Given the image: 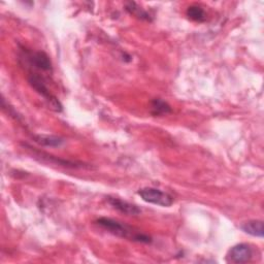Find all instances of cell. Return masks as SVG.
<instances>
[{
	"label": "cell",
	"mask_w": 264,
	"mask_h": 264,
	"mask_svg": "<svg viewBox=\"0 0 264 264\" xmlns=\"http://www.w3.org/2000/svg\"><path fill=\"white\" fill-rule=\"evenodd\" d=\"M242 230L247 234L256 237H263L264 235V227L263 222L261 220H250L248 222H245L241 226Z\"/></svg>",
	"instance_id": "cell-7"
},
{
	"label": "cell",
	"mask_w": 264,
	"mask_h": 264,
	"mask_svg": "<svg viewBox=\"0 0 264 264\" xmlns=\"http://www.w3.org/2000/svg\"><path fill=\"white\" fill-rule=\"evenodd\" d=\"M253 257V249L248 244H239L233 246L227 253V261L231 263H246Z\"/></svg>",
	"instance_id": "cell-4"
},
{
	"label": "cell",
	"mask_w": 264,
	"mask_h": 264,
	"mask_svg": "<svg viewBox=\"0 0 264 264\" xmlns=\"http://www.w3.org/2000/svg\"><path fill=\"white\" fill-rule=\"evenodd\" d=\"M37 154L40 155V158L45 159V160H49L50 162H56V164L58 165H62V166H66V167H77L76 163L75 162H71V161H68V160H63V159H58L56 157H53L51 155H48V154H45V153H41V152H36Z\"/></svg>",
	"instance_id": "cell-12"
},
{
	"label": "cell",
	"mask_w": 264,
	"mask_h": 264,
	"mask_svg": "<svg viewBox=\"0 0 264 264\" xmlns=\"http://www.w3.org/2000/svg\"><path fill=\"white\" fill-rule=\"evenodd\" d=\"M186 15L189 19H191L192 21H195V22L201 23V22H204L206 20V14H205L204 10L201 7L196 6V5L190 6L187 9Z\"/></svg>",
	"instance_id": "cell-11"
},
{
	"label": "cell",
	"mask_w": 264,
	"mask_h": 264,
	"mask_svg": "<svg viewBox=\"0 0 264 264\" xmlns=\"http://www.w3.org/2000/svg\"><path fill=\"white\" fill-rule=\"evenodd\" d=\"M96 223L108 230L109 232L113 233L116 236L130 240L138 243H143V244H151L152 239L149 235H146L142 232H138L132 229L130 226L117 221V220L111 219V218H99L96 220Z\"/></svg>",
	"instance_id": "cell-1"
},
{
	"label": "cell",
	"mask_w": 264,
	"mask_h": 264,
	"mask_svg": "<svg viewBox=\"0 0 264 264\" xmlns=\"http://www.w3.org/2000/svg\"><path fill=\"white\" fill-rule=\"evenodd\" d=\"M28 82H29L30 86L33 88V89L48 101V103H49V105L51 107L52 110H54L55 112H61L62 111V104L60 103L58 98L50 92V90L48 89V87L46 86L45 82H43V80L39 75L31 74L28 77Z\"/></svg>",
	"instance_id": "cell-2"
},
{
	"label": "cell",
	"mask_w": 264,
	"mask_h": 264,
	"mask_svg": "<svg viewBox=\"0 0 264 264\" xmlns=\"http://www.w3.org/2000/svg\"><path fill=\"white\" fill-rule=\"evenodd\" d=\"M151 112L154 116H163L171 113V108L161 98H155L151 102Z\"/></svg>",
	"instance_id": "cell-9"
},
{
	"label": "cell",
	"mask_w": 264,
	"mask_h": 264,
	"mask_svg": "<svg viewBox=\"0 0 264 264\" xmlns=\"http://www.w3.org/2000/svg\"><path fill=\"white\" fill-rule=\"evenodd\" d=\"M29 61L37 69H40L43 71L52 70L51 60L46 53H43V52L32 53L29 56Z\"/></svg>",
	"instance_id": "cell-6"
},
{
	"label": "cell",
	"mask_w": 264,
	"mask_h": 264,
	"mask_svg": "<svg viewBox=\"0 0 264 264\" xmlns=\"http://www.w3.org/2000/svg\"><path fill=\"white\" fill-rule=\"evenodd\" d=\"M33 141L38 145L46 147H60L63 145L64 140L56 137V136H48V135H36L32 137Z\"/></svg>",
	"instance_id": "cell-8"
},
{
	"label": "cell",
	"mask_w": 264,
	"mask_h": 264,
	"mask_svg": "<svg viewBox=\"0 0 264 264\" xmlns=\"http://www.w3.org/2000/svg\"><path fill=\"white\" fill-rule=\"evenodd\" d=\"M109 203L118 212L127 216H138L142 213V209L136 204H132L128 201L122 200L117 197H108Z\"/></svg>",
	"instance_id": "cell-5"
},
{
	"label": "cell",
	"mask_w": 264,
	"mask_h": 264,
	"mask_svg": "<svg viewBox=\"0 0 264 264\" xmlns=\"http://www.w3.org/2000/svg\"><path fill=\"white\" fill-rule=\"evenodd\" d=\"M138 194L141 196V198L144 201L155 205L168 207L173 203V197L170 194L156 188L146 187L141 189L138 192Z\"/></svg>",
	"instance_id": "cell-3"
},
{
	"label": "cell",
	"mask_w": 264,
	"mask_h": 264,
	"mask_svg": "<svg viewBox=\"0 0 264 264\" xmlns=\"http://www.w3.org/2000/svg\"><path fill=\"white\" fill-rule=\"evenodd\" d=\"M125 8H126V11L128 13L136 16L137 18H139L141 20L152 21L150 14L148 12H146L145 10H143L142 8H140L136 3H128V4H126Z\"/></svg>",
	"instance_id": "cell-10"
}]
</instances>
